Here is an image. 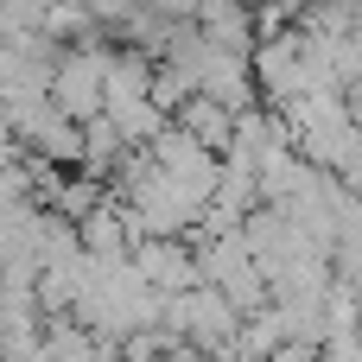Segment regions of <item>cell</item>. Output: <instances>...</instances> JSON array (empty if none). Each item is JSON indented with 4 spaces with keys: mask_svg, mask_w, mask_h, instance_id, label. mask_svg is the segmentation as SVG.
<instances>
[{
    "mask_svg": "<svg viewBox=\"0 0 362 362\" xmlns=\"http://www.w3.org/2000/svg\"><path fill=\"white\" fill-rule=\"evenodd\" d=\"M102 76H108V45H76V51H64L57 57V70H51V108L64 115V121H95L102 115Z\"/></svg>",
    "mask_w": 362,
    "mask_h": 362,
    "instance_id": "obj_1",
    "label": "cell"
},
{
    "mask_svg": "<svg viewBox=\"0 0 362 362\" xmlns=\"http://www.w3.org/2000/svg\"><path fill=\"white\" fill-rule=\"evenodd\" d=\"M127 274H134L146 293H159V299H178V293H191V286H204L185 235H178V242H134V248H127Z\"/></svg>",
    "mask_w": 362,
    "mask_h": 362,
    "instance_id": "obj_2",
    "label": "cell"
},
{
    "mask_svg": "<svg viewBox=\"0 0 362 362\" xmlns=\"http://www.w3.org/2000/svg\"><path fill=\"white\" fill-rule=\"evenodd\" d=\"M165 127H178L185 140H197V146H204V153H216V159H223V153H229V140H235V115H229V108H216L210 95H185V102L172 108V121H165Z\"/></svg>",
    "mask_w": 362,
    "mask_h": 362,
    "instance_id": "obj_3",
    "label": "cell"
},
{
    "mask_svg": "<svg viewBox=\"0 0 362 362\" xmlns=\"http://www.w3.org/2000/svg\"><path fill=\"white\" fill-rule=\"evenodd\" d=\"M76 248H83V261H102V267L127 261V223H121V210L115 204H95L76 223Z\"/></svg>",
    "mask_w": 362,
    "mask_h": 362,
    "instance_id": "obj_4",
    "label": "cell"
},
{
    "mask_svg": "<svg viewBox=\"0 0 362 362\" xmlns=\"http://www.w3.org/2000/svg\"><path fill=\"white\" fill-rule=\"evenodd\" d=\"M95 204H108V197H102V185H95V178H83V172H64V185L51 191V204H45V210H51V216H64V223H83Z\"/></svg>",
    "mask_w": 362,
    "mask_h": 362,
    "instance_id": "obj_5",
    "label": "cell"
},
{
    "mask_svg": "<svg viewBox=\"0 0 362 362\" xmlns=\"http://www.w3.org/2000/svg\"><path fill=\"white\" fill-rule=\"evenodd\" d=\"M146 13H159V19H197V0H146Z\"/></svg>",
    "mask_w": 362,
    "mask_h": 362,
    "instance_id": "obj_6",
    "label": "cell"
},
{
    "mask_svg": "<svg viewBox=\"0 0 362 362\" xmlns=\"http://www.w3.org/2000/svg\"><path fill=\"white\" fill-rule=\"evenodd\" d=\"M19 159H25V146H19V140L0 127V165H19Z\"/></svg>",
    "mask_w": 362,
    "mask_h": 362,
    "instance_id": "obj_7",
    "label": "cell"
}]
</instances>
